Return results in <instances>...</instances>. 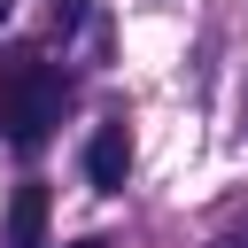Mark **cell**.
I'll return each mask as SVG.
<instances>
[{
  "instance_id": "obj_1",
  "label": "cell",
  "mask_w": 248,
  "mask_h": 248,
  "mask_svg": "<svg viewBox=\"0 0 248 248\" xmlns=\"http://www.w3.org/2000/svg\"><path fill=\"white\" fill-rule=\"evenodd\" d=\"M62 101H70V85L39 46H8L0 54V132H8V147H23V155L46 147L54 124H62Z\"/></svg>"
},
{
  "instance_id": "obj_2",
  "label": "cell",
  "mask_w": 248,
  "mask_h": 248,
  "mask_svg": "<svg viewBox=\"0 0 248 248\" xmlns=\"http://www.w3.org/2000/svg\"><path fill=\"white\" fill-rule=\"evenodd\" d=\"M85 178H93L101 194H116V186L132 178V132H124V124H101V132L85 140Z\"/></svg>"
},
{
  "instance_id": "obj_3",
  "label": "cell",
  "mask_w": 248,
  "mask_h": 248,
  "mask_svg": "<svg viewBox=\"0 0 248 248\" xmlns=\"http://www.w3.org/2000/svg\"><path fill=\"white\" fill-rule=\"evenodd\" d=\"M8 248H46V186H16V202H8Z\"/></svg>"
},
{
  "instance_id": "obj_4",
  "label": "cell",
  "mask_w": 248,
  "mask_h": 248,
  "mask_svg": "<svg viewBox=\"0 0 248 248\" xmlns=\"http://www.w3.org/2000/svg\"><path fill=\"white\" fill-rule=\"evenodd\" d=\"M78 8H85V0H54V16H62V23H78Z\"/></svg>"
},
{
  "instance_id": "obj_5",
  "label": "cell",
  "mask_w": 248,
  "mask_h": 248,
  "mask_svg": "<svg viewBox=\"0 0 248 248\" xmlns=\"http://www.w3.org/2000/svg\"><path fill=\"white\" fill-rule=\"evenodd\" d=\"M78 248H108V240H78Z\"/></svg>"
},
{
  "instance_id": "obj_6",
  "label": "cell",
  "mask_w": 248,
  "mask_h": 248,
  "mask_svg": "<svg viewBox=\"0 0 248 248\" xmlns=\"http://www.w3.org/2000/svg\"><path fill=\"white\" fill-rule=\"evenodd\" d=\"M8 8H16V0H0V16H8Z\"/></svg>"
}]
</instances>
